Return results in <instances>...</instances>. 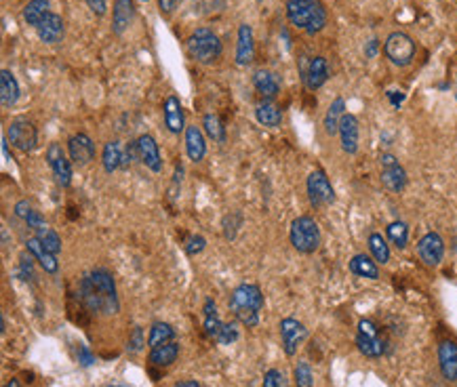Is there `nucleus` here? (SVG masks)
<instances>
[{"instance_id":"nucleus-1","label":"nucleus","mask_w":457,"mask_h":387,"mask_svg":"<svg viewBox=\"0 0 457 387\" xmlns=\"http://www.w3.org/2000/svg\"><path fill=\"white\" fill-rule=\"evenodd\" d=\"M285 13L291 25L304 30L310 36L322 32L326 25V9L320 0H287Z\"/></svg>"},{"instance_id":"nucleus-2","label":"nucleus","mask_w":457,"mask_h":387,"mask_svg":"<svg viewBox=\"0 0 457 387\" xmlns=\"http://www.w3.org/2000/svg\"><path fill=\"white\" fill-rule=\"evenodd\" d=\"M227 305L243 327L255 329L259 324V311L264 309V293L257 285H241L232 291Z\"/></svg>"},{"instance_id":"nucleus-3","label":"nucleus","mask_w":457,"mask_h":387,"mask_svg":"<svg viewBox=\"0 0 457 387\" xmlns=\"http://www.w3.org/2000/svg\"><path fill=\"white\" fill-rule=\"evenodd\" d=\"M188 53L203 65H211L215 63L221 53H223V45L219 41V36L209 30V27H196L190 38H188Z\"/></svg>"},{"instance_id":"nucleus-4","label":"nucleus","mask_w":457,"mask_h":387,"mask_svg":"<svg viewBox=\"0 0 457 387\" xmlns=\"http://www.w3.org/2000/svg\"><path fill=\"white\" fill-rule=\"evenodd\" d=\"M289 238H291L293 249H296L298 253L310 255V253H314L318 249V244H320L318 223L312 217H308V215H302L298 219H293L291 230H289Z\"/></svg>"},{"instance_id":"nucleus-5","label":"nucleus","mask_w":457,"mask_h":387,"mask_svg":"<svg viewBox=\"0 0 457 387\" xmlns=\"http://www.w3.org/2000/svg\"><path fill=\"white\" fill-rule=\"evenodd\" d=\"M415 41L405 32H392L383 43V53L388 61L397 67H407L415 59Z\"/></svg>"},{"instance_id":"nucleus-6","label":"nucleus","mask_w":457,"mask_h":387,"mask_svg":"<svg viewBox=\"0 0 457 387\" xmlns=\"http://www.w3.org/2000/svg\"><path fill=\"white\" fill-rule=\"evenodd\" d=\"M91 285L95 287V291L100 293L102 301H104V316H114L120 309V301L116 295V283L114 276L106 269V267H95L89 274Z\"/></svg>"},{"instance_id":"nucleus-7","label":"nucleus","mask_w":457,"mask_h":387,"mask_svg":"<svg viewBox=\"0 0 457 387\" xmlns=\"http://www.w3.org/2000/svg\"><path fill=\"white\" fill-rule=\"evenodd\" d=\"M308 200L314 208H322L335 202V190L329 181V177L324 175V170H312L308 175Z\"/></svg>"},{"instance_id":"nucleus-8","label":"nucleus","mask_w":457,"mask_h":387,"mask_svg":"<svg viewBox=\"0 0 457 387\" xmlns=\"http://www.w3.org/2000/svg\"><path fill=\"white\" fill-rule=\"evenodd\" d=\"M7 139L19 152H32L38 144V133L27 118H15L7 129Z\"/></svg>"},{"instance_id":"nucleus-9","label":"nucleus","mask_w":457,"mask_h":387,"mask_svg":"<svg viewBox=\"0 0 457 387\" xmlns=\"http://www.w3.org/2000/svg\"><path fill=\"white\" fill-rule=\"evenodd\" d=\"M280 339H282L285 354L296 356L300 345L308 339V329L296 318H282L280 320Z\"/></svg>"},{"instance_id":"nucleus-10","label":"nucleus","mask_w":457,"mask_h":387,"mask_svg":"<svg viewBox=\"0 0 457 387\" xmlns=\"http://www.w3.org/2000/svg\"><path fill=\"white\" fill-rule=\"evenodd\" d=\"M381 184L390 192H403L407 188V173L392 154H381Z\"/></svg>"},{"instance_id":"nucleus-11","label":"nucleus","mask_w":457,"mask_h":387,"mask_svg":"<svg viewBox=\"0 0 457 387\" xmlns=\"http://www.w3.org/2000/svg\"><path fill=\"white\" fill-rule=\"evenodd\" d=\"M47 162L55 175V181L61 186V188H70L72 184V162L65 156L63 148L59 144H51L47 148Z\"/></svg>"},{"instance_id":"nucleus-12","label":"nucleus","mask_w":457,"mask_h":387,"mask_svg":"<svg viewBox=\"0 0 457 387\" xmlns=\"http://www.w3.org/2000/svg\"><path fill=\"white\" fill-rule=\"evenodd\" d=\"M417 255L419 259L426 263L428 267H436L441 265L443 257H445V242L441 238V234L436 232H428L419 242H417Z\"/></svg>"},{"instance_id":"nucleus-13","label":"nucleus","mask_w":457,"mask_h":387,"mask_svg":"<svg viewBox=\"0 0 457 387\" xmlns=\"http://www.w3.org/2000/svg\"><path fill=\"white\" fill-rule=\"evenodd\" d=\"M36 34H38V41L45 43V45H59L65 36V23H63V17L57 15V13H49L36 27Z\"/></svg>"},{"instance_id":"nucleus-14","label":"nucleus","mask_w":457,"mask_h":387,"mask_svg":"<svg viewBox=\"0 0 457 387\" xmlns=\"http://www.w3.org/2000/svg\"><path fill=\"white\" fill-rule=\"evenodd\" d=\"M135 146H137V160L144 166H148L150 170L160 173L162 170V156H160L156 139L152 135H142L135 139Z\"/></svg>"},{"instance_id":"nucleus-15","label":"nucleus","mask_w":457,"mask_h":387,"mask_svg":"<svg viewBox=\"0 0 457 387\" xmlns=\"http://www.w3.org/2000/svg\"><path fill=\"white\" fill-rule=\"evenodd\" d=\"M302 78L310 91H318L326 80H329V63L322 55H316L308 61V65L302 69Z\"/></svg>"},{"instance_id":"nucleus-16","label":"nucleus","mask_w":457,"mask_h":387,"mask_svg":"<svg viewBox=\"0 0 457 387\" xmlns=\"http://www.w3.org/2000/svg\"><path fill=\"white\" fill-rule=\"evenodd\" d=\"M68 154L70 160L85 166L95 158V144L87 133H76L68 139Z\"/></svg>"},{"instance_id":"nucleus-17","label":"nucleus","mask_w":457,"mask_h":387,"mask_svg":"<svg viewBox=\"0 0 457 387\" xmlns=\"http://www.w3.org/2000/svg\"><path fill=\"white\" fill-rule=\"evenodd\" d=\"M253 87L261 97H264V101H272L280 93V78L274 72H270V69L259 67L253 74Z\"/></svg>"},{"instance_id":"nucleus-18","label":"nucleus","mask_w":457,"mask_h":387,"mask_svg":"<svg viewBox=\"0 0 457 387\" xmlns=\"http://www.w3.org/2000/svg\"><path fill=\"white\" fill-rule=\"evenodd\" d=\"M135 17V5L133 0H114L112 7V32L116 36H122V34L129 30V25L133 23Z\"/></svg>"},{"instance_id":"nucleus-19","label":"nucleus","mask_w":457,"mask_h":387,"mask_svg":"<svg viewBox=\"0 0 457 387\" xmlns=\"http://www.w3.org/2000/svg\"><path fill=\"white\" fill-rule=\"evenodd\" d=\"M255 59V41H253V30L249 23L238 25L236 34V65L245 67Z\"/></svg>"},{"instance_id":"nucleus-20","label":"nucleus","mask_w":457,"mask_h":387,"mask_svg":"<svg viewBox=\"0 0 457 387\" xmlns=\"http://www.w3.org/2000/svg\"><path fill=\"white\" fill-rule=\"evenodd\" d=\"M438 366L447 381L457 379V343L451 339L441 341L438 345Z\"/></svg>"},{"instance_id":"nucleus-21","label":"nucleus","mask_w":457,"mask_h":387,"mask_svg":"<svg viewBox=\"0 0 457 387\" xmlns=\"http://www.w3.org/2000/svg\"><path fill=\"white\" fill-rule=\"evenodd\" d=\"M358 139H361V131H358V120L352 114H344L339 122V142L342 150L346 154H356L358 152Z\"/></svg>"},{"instance_id":"nucleus-22","label":"nucleus","mask_w":457,"mask_h":387,"mask_svg":"<svg viewBox=\"0 0 457 387\" xmlns=\"http://www.w3.org/2000/svg\"><path fill=\"white\" fill-rule=\"evenodd\" d=\"M25 249L27 253L38 261V265L47 272V274H57L59 272V261H57V255L49 253L45 249V244L34 236V238H27L25 242Z\"/></svg>"},{"instance_id":"nucleus-23","label":"nucleus","mask_w":457,"mask_h":387,"mask_svg":"<svg viewBox=\"0 0 457 387\" xmlns=\"http://www.w3.org/2000/svg\"><path fill=\"white\" fill-rule=\"evenodd\" d=\"M162 114H165V124L173 135H179L186 126H183V108L181 101L175 95H169L165 99V105H162Z\"/></svg>"},{"instance_id":"nucleus-24","label":"nucleus","mask_w":457,"mask_h":387,"mask_svg":"<svg viewBox=\"0 0 457 387\" xmlns=\"http://www.w3.org/2000/svg\"><path fill=\"white\" fill-rule=\"evenodd\" d=\"M186 152L192 162H201L207 154L205 135L199 126H186Z\"/></svg>"},{"instance_id":"nucleus-25","label":"nucleus","mask_w":457,"mask_h":387,"mask_svg":"<svg viewBox=\"0 0 457 387\" xmlns=\"http://www.w3.org/2000/svg\"><path fill=\"white\" fill-rule=\"evenodd\" d=\"M177 356H179V343L171 341V343H165V345H158V347L150 349L148 360L156 368H167L177 360Z\"/></svg>"},{"instance_id":"nucleus-26","label":"nucleus","mask_w":457,"mask_h":387,"mask_svg":"<svg viewBox=\"0 0 457 387\" xmlns=\"http://www.w3.org/2000/svg\"><path fill=\"white\" fill-rule=\"evenodd\" d=\"M19 99V82L11 69L0 72V103L3 108H13Z\"/></svg>"},{"instance_id":"nucleus-27","label":"nucleus","mask_w":457,"mask_h":387,"mask_svg":"<svg viewBox=\"0 0 457 387\" xmlns=\"http://www.w3.org/2000/svg\"><path fill=\"white\" fill-rule=\"evenodd\" d=\"M255 118L259 124H264L268 129H278L282 124V112L280 108H276V105L272 101H261L255 105Z\"/></svg>"},{"instance_id":"nucleus-28","label":"nucleus","mask_w":457,"mask_h":387,"mask_svg":"<svg viewBox=\"0 0 457 387\" xmlns=\"http://www.w3.org/2000/svg\"><path fill=\"white\" fill-rule=\"evenodd\" d=\"M356 347L361 351L363 356L367 358H381L386 354V341L381 335L377 337H367V335H361L356 333Z\"/></svg>"},{"instance_id":"nucleus-29","label":"nucleus","mask_w":457,"mask_h":387,"mask_svg":"<svg viewBox=\"0 0 457 387\" xmlns=\"http://www.w3.org/2000/svg\"><path fill=\"white\" fill-rule=\"evenodd\" d=\"M350 272L358 278H369V280H377L379 278V267L377 261L371 259L369 255H354L350 259Z\"/></svg>"},{"instance_id":"nucleus-30","label":"nucleus","mask_w":457,"mask_h":387,"mask_svg":"<svg viewBox=\"0 0 457 387\" xmlns=\"http://www.w3.org/2000/svg\"><path fill=\"white\" fill-rule=\"evenodd\" d=\"M49 13H51V3H49V0H30V3L21 11V17H23V21L27 25L36 27Z\"/></svg>"},{"instance_id":"nucleus-31","label":"nucleus","mask_w":457,"mask_h":387,"mask_svg":"<svg viewBox=\"0 0 457 387\" xmlns=\"http://www.w3.org/2000/svg\"><path fill=\"white\" fill-rule=\"evenodd\" d=\"M122 156H124V150H122V144L118 142V139H112V142H108L104 146V152H102V162H104V168L106 173H114L120 168L122 164Z\"/></svg>"},{"instance_id":"nucleus-32","label":"nucleus","mask_w":457,"mask_h":387,"mask_svg":"<svg viewBox=\"0 0 457 387\" xmlns=\"http://www.w3.org/2000/svg\"><path fill=\"white\" fill-rule=\"evenodd\" d=\"M175 341V329L169 322H154L150 327V335H148V347L154 349L158 345H165Z\"/></svg>"},{"instance_id":"nucleus-33","label":"nucleus","mask_w":457,"mask_h":387,"mask_svg":"<svg viewBox=\"0 0 457 387\" xmlns=\"http://www.w3.org/2000/svg\"><path fill=\"white\" fill-rule=\"evenodd\" d=\"M344 114H346V101L342 97H337L329 105V110H326V116H324V131H326V135L339 133V122H342Z\"/></svg>"},{"instance_id":"nucleus-34","label":"nucleus","mask_w":457,"mask_h":387,"mask_svg":"<svg viewBox=\"0 0 457 387\" xmlns=\"http://www.w3.org/2000/svg\"><path fill=\"white\" fill-rule=\"evenodd\" d=\"M369 251H371V255L377 263L386 265L390 261V246L386 244V238L377 232H373L369 236Z\"/></svg>"},{"instance_id":"nucleus-35","label":"nucleus","mask_w":457,"mask_h":387,"mask_svg":"<svg viewBox=\"0 0 457 387\" xmlns=\"http://www.w3.org/2000/svg\"><path fill=\"white\" fill-rule=\"evenodd\" d=\"M386 232H388L390 242L394 244L397 249H405L407 242H409V228H407L405 221H392Z\"/></svg>"},{"instance_id":"nucleus-36","label":"nucleus","mask_w":457,"mask_h":387,"mask_svg":"<svg viewBox=\"0 0 457 387\" xmlns=\"http://www.w3.org/2000/svg\"><path fill=\"white\" fill-rule=\"evenodd\" d=\"M203 129H205V133L213 139V142H217V144H223V142H225V129H223V124H221V120H219L217 114H207V116L203 118Z\"/></svg>"},{"instance_id":"nucleus-37","label":"nucleus","mask_w":457,"mask_h":387,"mask_svg":"<svg viewBox=\"0 0 457 387\" xmlns=\"http://www.w3.org/2000/svg\"><path fill=\"white\" fill-rule=\"evenodd\" d=\"M36 238L45 244V249L49 251V253H53V255H59L61 253V238H59V234L57 232H53L51 228H41V230H36Z\"/></svg>"},{"instance_id":"nucleus-38","label":"nucleus","mask_w":457,"mask_h":387,"mask_svg":"<svg viewBox=\"0 0 457 387\" xmlns=\"http://www.w3.org/2000/svg\"><path fill=\"white\" fill-rule=\"evenodd\" d=\"M293 377H296L298 387H314V375L308 362H298L296 371H293Z\"/></svg>"},{"instance_id":"nucleus-39","label":"nucleus","mask_w":457,"mask_h":387,"mask_svg":"<svg viewBox=\"0 0 457 387\" xmlns=\"http://www.w3.org/2000/svg\"><path fill=\"white\" fill-rule=\"evenodd\" d=\"M241 225H243V215L238 213V210H234V213H230V215H225L223 217V236L227 240H234Z\"/></svg>"},{"instance_id":"nucleus-40","label":"nucleus","mask_w":457,"mask_h":387,"mask_svg":"<svg viewBox=\"0 0 457 387\" xmlns=\"http://www.w3.org/2000/svg\"><path fill=\"white\" fill-rule=\"evenodd\" d=\"M146 345V339H144V329L142 327H135L131 331L129 339H126V351L129 354H140Z\"/></svg>"},{"instance_id":"nucleus-41","label":"nucleus","mask_w":457,"mask_h":387,"mask_svg":"<svg viewBox=\"0 0 457 387\" xmlns=\"http://www.w3.org/2000/svg\"><path fill=\"white\" fill-rule=\"evenodd\" d=\"M238 337H241L238 324H236V322H230V324H223V327H221V333H219V337H217L215 341H217L219 345H232V343L238 341Z\"/></svg>"},{"instance_id":"nucleus-42","label":"nucleus","mask_w":457,"mask_h":387,"mask_svg":"<svg viewBox=\"0 0 457 387\" xmlns=\"http://www.w3.org/2000/svg\"><path fill=\"white\" fill-rule=\"evenodd\" d=\"M264 387H289V381L285 377L282 371L278 368H270L264 375Z\"/></svg>"},{"instance_id":"nucleus-43","label":"nucleus","mask_w":457,"mask_h":387,"mask_svg":"<svg viewBox=\"0 0 457 387\" xmlns=\"http://www.w3.org/2000/svg\"><path fill=\"white\" fill-rule=\"evenodd\" d=\"M221 327H223V322L219 320V316H217V313L205 316V333H207V337L217 339L219 333H221Z\"/></svg>"},{"instance_id":"nucleus-44","label":"nucleus","mask_w":457,"mask_h":387,"mask_svg":"<svg viewBox=\"0 0 457 387\" xmlns=\"http://www.w3.org/2000/svg\"><path fill=\"white\" fill-rule=\"evenodd\" d=\"M205 244H207V240H205L203 236H190L188 242H186V253H188L190 257L199 255V253L205 251Z\"/></svg>"},{"instance_id":"nucleus-45","label":"nucleus","mask_w":457,"mask_h":387,"mask_svg":"<svg viewBox=\"0 0 457 387\" xmlns=\"http://www.w3.org/2000/svg\"><path fill=\"white\" fill-rule=\"evenodd\" d=\"M19 274L23 276V280H34L36 276H34V269H32V255L27 257V255H21L19 257Z\"/></svg>"},{"instance_id":"nucleus-46","label":"nucleus","mask_w":457,"mask_h":387,"mask_svg":"<svg viewBox=\"0 0 457 387\" xmlns=\"http://www.w3.org/2000/svg\"><path fill=\"white\" fill-rule=\"evenodd\" d=\"M34 210H36V208L32 206L27 200H19V202L15 204V215H17L21 221H27V219H30V215L34 213Z\"/></svg>"},{"instance_id":"nucleus-47","label":"nucleus","mask_w":457,"mask_h":387,"mask_svg":"<svg viewBox=\"0 0 457 387\" xmlns=\"http://www.w3.org/2000/svg\"><path fill=\"white\" fill-rule=\"evenodd\" d=\"M85 3L91 9V13L97 17H104L108 13V0H85Z\"/></svg>"},{"instance_id":"nucleus-48","label":"nucleus","mask_w":457,"mask_h":387,"mask_svg":"<svg viewBox=\"0 0 457 387\" xmlns=\"http://www.w3.org/2000/svg\"><path fill=\"white\" fill-rule=\"evenodd\" d=\"M78 362H80L82 366H91V364L95 362V356L91 354V349H89L87 345H80V347H78Z\"/></svg>"},{"instance_id":"nucleus-49","label":"nucleus","mask_w":457,"mask_h":387,"mask_svg":"<svg viewBox=\"0 0 457 387\" xmlns=\"http://www.w3.org/2000/svg\"><path fill=\"white\" fill-rule=\"evenodd\" d=\"M177 9V3L175 0H158V11L165 15V17H169L173 11Z\"/></svg>"},{"instance_id":"nucleus-50","label":"nucleus","mask_w":457,"mask_h":387,"mask_svg":"<svg viewBox=\"0 0 457 387\" xmlns=\"http://www.w3.org/2000/svg\"><path fill=\"white\" fill-rule=\"evenodd\" d=\"M377 47H379V41H375V38H373V41H369V43H367V47H365V55H367V57H375Z\"/></svg>"},{"instance_id":"nucleus-51","label":"nucleus","mask_w":457,"mask_h":387,"mask_svg":"<svg viewBox=\"0 0 457 387\" xmlns=\"http://www.w3.org/2000/svg\"><path fill=\"white\" fill-rule=\"evenodd\" d=\"M388 97H390V101H392V103L397 105V108L401 105V101L405 99V95H403V93H399V91H390V93H388Z\"/></svg>"},{"instance_id":"nucleus-52","label":"nucleus","mask_w":457,"mask_h":387,"mask_svg":"<svg viewBox=\"0 0 457 387\" xmlns=\"http://www.w3.org/2000/svg\"><path fill=\"white\" fill-rule=\"evenodd\" d=\"M173 387H201V383L199 381H179Z\"/></svg>"},{"instance_id":"nucleus-53","label":"nucleus","mask_w":457,"mask_h":387,"mask_svg":"<svg viewBox=\"0 0 457 387\" xmlns=\"http://www.w3.org/2000/svg\"><path fill=\"white\" fill-rule=\"evenodd\" d=\"M3 387H21V383H19L17 379H11V381H7Z\"/></svg>"},{"instance_id":"nucleus-54","label":"nucleus","mask_w":457,"mask_h":387,"mask_svg":"<svg viewBox=\"0 0 457 387\" xmlns=\"http://www.w3.org/2000/svg\"><path fill=\"white\" fill-rule=\"evenodd\" d=\"M137 3H150V0H137Z\"/></svg>"},{"instance_id":"nucleus-55","label":"nucleus","mask_w":457,"mask_h":387,"mask_svg":"<svg viewBox=\"0 0 457 387\" xmlns=\"http://www.w3.org/2000/svg\"><path fill=\"white\" fill-rule=\"evenodd\" d=\"M455 99H457V82H455Z\"/></svg>"},{"instance_id":"nucleus-56","label":"nucleus","mask_w":457,"mask_h":387,"mask_svg":"<svg viewBox=\"0 0 457 387\" xmlns=\"http://www.w3.org/2000/svg\"><path fill=\"white\" fill-rule=\"evenodd\" d=\"M175 3H177V7H179V5H181V0H175Z\"/></svg>"},{"instance_id":"nucleus-57","label":"nucleus","mask_w":457,"mask_h":387,"mask_svg":"<svg viewBox=\"0 0 457 387\" xmlns=\"http://www.w3.org/2000/svg\"><path fill=\"white\" fill-rule=\"evenodd\" d=\"M455 383H457V379H455Z\"/></svg>"},{"instance_id":"nucleus-58","label":"nucleus","mask_w":457,"mask_h":387,"mask_svg":"<svg viewBox=\"0 0 457 387\" xmlns=\"http://www.w3.org/2000/svg\"><path fill=\"white\" fill-rule=\"evenodd\" d=\"M116 387H118V385H116Z\"/></svg>"}]
</instances>
